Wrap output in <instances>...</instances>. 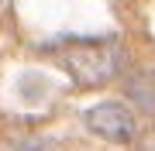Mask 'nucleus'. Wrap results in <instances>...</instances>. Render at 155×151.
I'll return each instance as SVG.
<instances>
[{"instance_id": "f257e3e1", "label": "nucleus", "mask_w": 155, "mask_h": 151, "mask_svg": "<svg viewBox=\"0 0 155 151\" xmlns=\"http://www.w3.org/2000/svg\"><path fill=\"white\" fill-rule=\"evenodd\" d=\"M62 65L79 86L110 83L121 69V45L114 38H76L62 52Z\"/></svg>"}, {"instance_id": "f03ea898", "label": "nucleus", "mask_w": 155, "mask_h": 151, "mask_svg": "<svg viewBox=\"0 0 155 151\" xmlns=\"http://www.w3.org/2000/svg\"><path fill=\"white\" fill-rule=\"evenodd\" d=\"M86 127L93 131V134L100 137H107V141H117V144H124V141H131L134 137V117H131V110L121 103H97V106H90L86 110Z\"/></svg>"}]
</instances>
